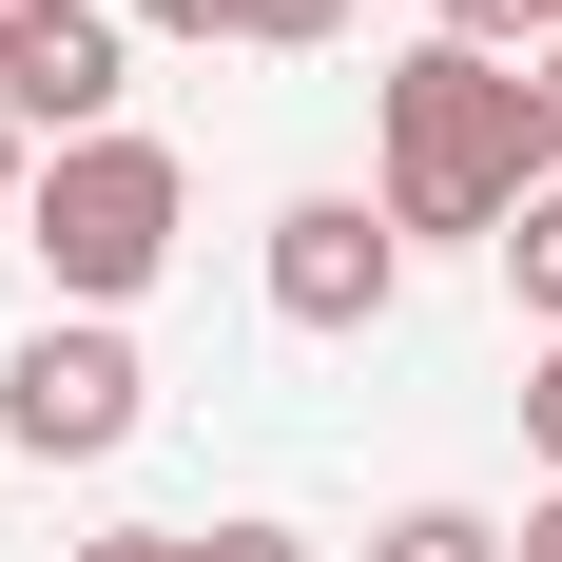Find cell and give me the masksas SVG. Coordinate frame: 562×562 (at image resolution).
I'll use <instances>...</instances> for the list:
<instances>
[{
    "label": "cell",
    "instance_id": "1",
    "mask_svg": "<svg viewBox=\"0 0 562 562\" xmlns=\"http://www.w3.org/2000/svg\"><path fill=\"white\" fill-rule=\"evenodd\" d=\"M369 156H389V233H485V252L562 175L543 156V78L524 58H465V40H407L369 78Z\"/></svg>",
    "mask_w": 562,
    "mask_h": 562
},
{
    "label": "cell",
    "instance_id": "2",
    "mask_svg": "<svg viewBox=\"0 0 562 562\" xmlns=\"http://www.w3.org/2000/svg\"><path fill=\"white\" fill-rule=\"evenodd\" d=\"M175 214H194V175H175V136H78V156H40V194H20V233H40V272H58V311H136V291L175 272Z\"/></svg>",
    "mask_w": 562,
    "mask_h": 562
},
{
    "label": "cell",
    "instance_id": "3",
    "mask_svg": "<svg viewBox=\"0 0 562 562\" xmlns=\"http://www.w3.org/2000/svg\"><path fill=\"white\" fill-rule=\"evenodd\" d=\"M156 427V369H136V330H98V311H40V330L0 349V447L20 465H116Z\"/></svg>",
    "mask_w": 562,
    "mask_h": 562
},
{
    "label": "cell",
    "instance_id": "4",
    "mask_svg": "<svg viewBox=\"0 0 562 562\" xmlns=\"http://www.w3.org/2000/svg\"><path fill=\"white\" fill-rule=\"evenodd\" d=\"M272 311H291V330H389V311H407L389 194H291V214H272Z\"/></svg>",
    "mask_w": 562,
    "mask_h": 562
},
{
    "label": "cell",
    "instance_id": "5",
    "mask_svg": "<svg viewBox=\"0 0 562 562\" xmlns=\"http://www.w3.org/2000/svg\"><path fill=\"white\" fill-rule=\"evenodd\" d=\"M116 98H136V20L116 0H78L58 40L0 58V116H20V156H78V136H116Z\"/></svg>",
    "mask_w": 562,
    "mask_h": 562
},
{
    "label": "cell",
    "instance_id": "6",
    "mask_svg": "<svg viewBox=\"0 0 562 562\" xmlns=\"http://www.w3.org/2000/svg\"><path fill=\"white\" fill-rule=\"evenodd\" d=\"M505 291H524V330L562 349V175H543V194L505 214Z\"/></svg>",
    "mask_w": 562,
    "mask_h": 562
},
{
    "label": "cell",
    "instance_id": "7",
    "mask_svg": "<svg viewBox=\"0 0 562 562\" xmlns=\"http://www.w3.org/2000/svg\"><path fill=\"white\" fill-rule=\"evenodd\" d=\"M369 562H524V543H505L485 505H389V524H369Z\"/></svg>",
    "mask_w": 562,
    "mask_h": 562
},
{
    "label": "cell",
    "instance_id": "8",
    "mask_svg": "<svg viewBox=\"0 0 562 562\" xmlns=\"http://www.w3.org/2000/svg\"><path fill=\"white\" fill-rule=\"evenodd\" d=\"M427 40H465V58H543L562 0H427Z\"/></svg>",
    "mask_w": 562,
    "mask_h": 562
},
{
    "label": "cell",
    "instance_id": "9",
    "mask_svg": "<svg viewBox=\"0 0 562 562\" xmlns=\"http://www.w3.org/2000/svg\"><path fill=\"white\" fill-rule=\"evenodd\" d=\"M233 40H252V58H311V40H349V0H233Z\"/></svg>",
    "mask_w": 562,
    "mask_h": 562
},
{
    "label": "cell",
    "instance_id": "10",
    "mask_svg": "<svg viewBox=\"0 0 562 562\" xmlns=\"http://www.w3.org/2000/svg\"><path fill=\"white\" fill-rule=\"evenodd\" d=\"M136 40H233V0H116Z\"/></svg>",
    "mask_w": 562,
    "mask_h": 562
},
{
    "label": "cell",
    "instance_id": "11",
    "mask_svg": "<svg viewBox=\"0 0 562 562\" xmlns=\"http://www.w3.org/2000/svg\"><path fill=\"white\" fill-rule=\"evenodd\" d=\"M194 562H311L291 524H194Z\"/></svg>",
    "mask_w": 562,
    "mask_h": 562
},
{
    "label": "cell",
    "instance_id": "12",
    "mask_svg": "<svg viewBox=\"0 0 562 562\" xmlns=\"http://www.w3.org/2000/svg\"><path fill=\"white\" fill-rule=\"evenodd\" d=\"M78 562H194V524H116V543H78Z\"/></svg>",
    "mask_w": 562,
    "mask_h": 562
},
{
    "label": "cell",
    "instance_id": "13",
    "mask_svg": "<svg viewBox=\"0 0 562 562\" xmlns=\"http://www.w3.org/2000/svg\"><path fill=\"white\" fill-rule=\"evenodd\" d=\"M524 447L562 465V349H543V369H524Z\"/></svg>",
    "mask_w": 562,
    "mask_h": 562
},
{
    "label": "cell",
    "instance_id": "14",
    "mask_svg": "<svg viewBox=\"0 0 562 562\" xmlns=\"http://www.w3.org/2000/svg\"><path fill=\"white\" fill-rule=\"evenodd\" d=\"M58 20H78V0H0V58H20V40H58Z\"/></svg>",
    "mask_w": 562,
    "mask_h": 562
},
{
    "label": "cell",
    "instance_id": "15",
    "mask_svg": "<svg viewBox=\"0 0 562 562\" xmlns=\"http://www.w3.org/2000/svg\"><path fill=\"white\" fill-rule=\"evenodd\" d=\"M20 194H40V156H20V116H0V214H20Z\"/></svg>",
    "mask_w": 562,
    "mask_h": 562
},
{
    "label": "cell",
    "instance_id": "16",
    "mask_svg": "<svg viewBox=\"0 0 562 562\" xmlns=\"http://www.w3.org/2000/svg\"><path fill=\"white\" fill-rule=\"evenodd\" d=\"M524 562H562V485H543V505H524Z\"/></svg>",
    "mask_w": 562,
    "mask_h": 562
},
{
    "label": "cell",
    "instance_id": "17",
    "mask_svg": "<svg viewBox=\"0 0 562 562\" xmlns=\"http://www.w3.org/2000/svg\"><path fill=\"white\" fill-rule=\"evenodd\" d=\"M524 78H543V156H562V40H543V58H524Z\"/></svg>",
    "mask_w": 562,
    "mask_h": 562
}]
</instances>
